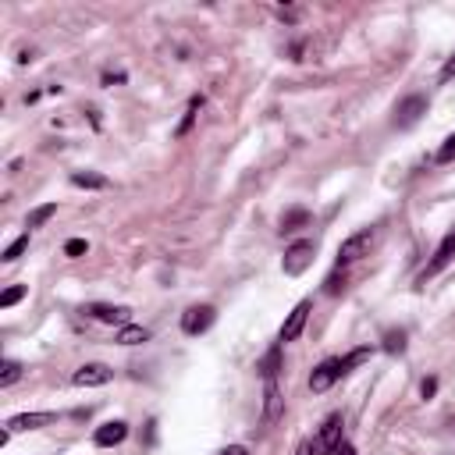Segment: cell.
Here are the masks:
<instances>
[{
	"instance_id": "1",
	"label": "cell",
	"mask_w": 455,
	"mask_h": 455,
	"mask_svg": "<svg viewBox=\"0 0 455 455\" xmlns=\"http://www.w3.org/2000/svg\"><path fill=\"white\" fill-rule=\"evenodd\" d=\"M373 228H363V232H356V235H349L345 242H341V249H338V267L345 271L349 263H356V260H363L366 253H370V246H373Z\"/></svg>"
},
{
	"instance_id": "2",
	"label": "cell",
	"mask_w": 455,
	"mask_h": 455,
	"mask_svg": "<svg viewBox=\"0 0 455 455\" xmlns=\"http://www.w3.org/2000/svg\"><path fill=\"white\" fill-rule=\"evenodd\" d=\"M455 260V232H448L445 239H441V246H438V253H434V260L427 263V267L420 271V285H427L434 274H441L445 267H448V263Z\"/></svg>"
},
{
	"instance_id": "3",
	"label": "cell",
	"mask_w": 455,
	"mask_h": 455,
	"mask_svg": "<svg viewBox=\"0 0 455 455\" xmlns=\"http://www.w3.org/2000/svg\"><path fill=\"white\" fill-rule=\"evenodd\" d=\"M424 114H427V96H420V93L405 96V100L395 107V125H398V128H412L416 121L424 118Z\"/></svg>"
},
{
	"instance_id": "4",
	"label": "cell",
	"mask_w": 455,
	"mask_h": 455,
	"mask_svg": "<svg viewBox=\"0 0 455 455\" xmlns=\"http://www.w3.org/2000/svg\"><path fill=\"white\" fill-rule=\"evenodd\" d=\"M313 263V242H295L288 253H285V260H281V267H285V274L288 278H299L302 271H306Z\"/></svg>"
},
{
	"instance_id": "5",
	"label": "cell",
	"mask_w": 455,
	"mask_h": 455,
	"mask_svg": "<svg viewBox=\"0 0 455 455\" xmlns=\"http://www.w3.org/2000/svg\"><path fill=\"white\" fill-rule=\"evenodd\" d=\"M82 313L93 317V320H100V324H118V327H125V324L132 320V310H128V306H110V302H89Z\"/></svg>"
},
{
	"instance_id": "6",
	"label": "cell",
	"mask_w": 455,
	"mask_h": 455,
	"mask_svg": "<svg viewBox=\"0 0 455 455\" xmlns=\"http://www.w3.org/2000/svg\"><path fill=\"white\" fill-rule=\"evenodd\" d=\"M338 377H345V373H341V359H324V363L310 373V391H313V395H324L327 388H334Z\"/></svg>"
},
{
	"instance_id": "7",
	"label": "cell",
	"mask_w": 455,
	"mask_h": 455,
	"mask_svg": "<svg viewBox=\"0 0 455 455\" xmlns=\"http://www.w3.org/2000/svg\"><path fill=\"white\" fill-rule=\"evenodd\" d=\"M214 306H188L185 313H181V331L185 334H203V331H210V324H214Z\"/></svg>"
},
{
	"instance_id": "8",
	"label": "cell",
	"mask_w": 455,
	"mask_h": 455,
	"mask_svg": "<svg viewBox=\"0 0 455 455\" xmlns=\"http://www.w3.org/2000/svg\"><path fill=\"white\" fill-rule=\"evenodd\" d=\"M114 377V370L107 366V363H86V366H79L75 370V377L71 381L79 385V388H100V385H107Z\"/></svg>"
},
{
	"instance_id": "9",
	"label": "cell",
	"mask_w": 455,
	"mask_h": 455,
	"mask_svg": "<svg viewBox=\"0 0 455 455\" xmlns=\"http://www.w3.org/2000/svg\"><path fill=\"white\" fill-rule=\"evenodd\" d=\"M310 310H313V302L302 299L299 306L288 313V320L281 324V341H295V338L302 334V327H306V320H310Z\"/></svg>"
},
{
	"instance_id": "10",
	"label": "cell",
	"mask_w": 455,
	"mask_h": 455,
	"mask_svg": "<svg viewBox=\"0 0 455 455\" xmlns=\"http://www.w3.org/2000/svg\"><path fill=\"white\" fill-rule=\"evenodd\" d=\"M281 388H278V377L274 381H263V424H278L281 420Z\"/></svg>"
},
{
	"instance_id": "11",
	"label": "cell",
	"mask_w": 455,
	"mask_h": 455,
	"mask_svg": "<svg viewBox=\"0 0 455 455\" xmlns=\"http://www.w3.org/2000/svg\"><path fill=\"white\" fill-rule=\"evenodd\" d=\"M125 438H128V424L125 420H110V424L93 431V445L96 448H114V445H121Z\"/></svg>"
},
{
	"instance_id": "12",
	"label": "cell",
	"mask_w": 455,
	"mask_h": 455,
	"mask_svg": "<svg viewBox=\"0 0 455 455\" xmlns=\"http://www.w3.org/2000/svg\"><path fill=\"white\" fill-rule=\"evenodd\" d=\"M57 420L54 412H18L8 420V431H40V427H50Z\"/></svg>"
},
{
	"instance_id": "13",
	"label": "cell",
	"mask_w": 455,
	"mask_h": 455,
	"mask_svg": "<svg viewBox=\"0 0 455 455\" xmlns=\"http://www.w3.org/2000/svg\"><path fill=\"white\" fill-rule=\"evenodd\" d=\"M341 427H345V420H341V416L334 412V416H327L324 420V427H320V438H317V448L327 455L338 441H341Z\"/></svg>"
},
{
	"instance_id": "14",
	"label": "cell",
	"mask_w": 455,
	"mask_h": 455,
	"mask_svg": "<svg viewBox=\"0 0 455 455\" xmlns=\"http://www.w3.org/2000/svg\"><path fill=\"white\" fill-rule=\"evenodd\" d=\"M310 224V210L306 207H292V210H285L281 214V232L288 235V232H299V228H306Z\"/></svg>"
},
{
	"instance_id": "15",
	"label": "cell",
	"mask_w": 455,
	"mask_h": 455,
	"mask_svg": "<svg viewBox=\"0 0 455 455\" xmlns=\"http://www.w3.org/2000/svg\"><path fill=\"white\" fill-rule=\"evenodd\" d=\"M142 341H149V331L142 324H125L118 331V345H142Z\"/></svg>"
},
{
	"instance_id": "16",
	"label": "cell",
	"mask_w": 455,
	"mask_h": 455,
	"mask_svg": "<svg viewBox=\"0 0 455 455\" xmlns=\"http://www.w3.org/2000/svg\"><path fill=\"white\" fill-rule=\"evenodd\" d=\"M71 185H79V188H107L110 181L96 171H71Z\"/></svg>"
},
{
	"instance_id": "17",
	"label": "cell",
	"mask_w": 455,
	"mask_h": 455,
	"mask_svg": "<svg viewBox=\"0 0 455 455\" xmlns=\"http://www.w3.org/2000/svg\"><path fill=\"white\" fill-rule=\"evenodd\" d=\"M200 107H203V96H193V100H188V110H185V118H181V125H178V139L181 135H188V132H193V121H196V114H200Z\"/></svg>"
},
{
	"instance_id": "18",
	"label": "cell",
	"mask_w": 455,
	"mask_h": 455,
	"mask_svg": "<svg viewBox=\"0 0 455 455\" xmlns=\"http://www.w3.org/2000/svg\"><path fill=\"white\" fill-rule=\"evenodd\" d=\"M57 214V203H43V207H36V210H29V217H25V224L29 228H43L50 217Z\"/></svg>"
},
{
	"instance_id": "19",
	"label": "cell",
	"mask_w": 455,
	"mask_h": 455,
	"mask_svg": "<svg viewBox=\"0 0 455 455\" xmlns=\"http://www.w3.org/2000/svg\"><path fill=\"white\" fill-rule=\"evenodd\" d=\"M278 366H281V349L274 345L267 356H263V363H260V373H263V381H274L278 377Z\"/></svg>"
},
{
	"instance_id": "20",
	"label": "cell",
	"mask_w": 455,
	"mask_h": 455,
	"mask_svg": "<svg viewBox=\"0 0 455 455\" xmlns=\"http://www.w3.org/2000/svg\"><path fill=\"white\" fill-rule=\"evenodd\" d=\"M370 356H373V349H370V345H363V349H352L349 356H341V373H352V370H356L359 363H366Z\"/></svg>"
},
{
	"instance_id": "21",
	"label": "cell",
	"mask_w": 455,
	"mask_h": 455,
	"mask_svg": "<svg viewBox=\"0 0 455 455\" xmlns=\"http://www.w3.org/2000/svg\"><path fill=\"white\" fill-rule=\"evenodd\" d=\"M18 377H22V363L18 359H4V363H0V388H11Z\"/></svg>"
},
{
	"instance_id": "22",
	"label": "cell",
	"mask_w": 455,
	"mask_h": 455,
	"mask_svg": "<svg viewBox=\"0 0 455 455\" xmlns=\"http://www.w3.org/2000/svg\"><path fill=\"white\" fill-rule=\"evenodd\" d=\"M25 249H29V235H22V239H15V242H11V246L4 249V253H0V260H4V263H15V260H18V256H22Z\"/></svg>"
},
{
	"instance_id": "23",
	"label": "cell",
	"mask_w": 455,
	"mask_h": 455,
	"mask_svg": "<svg viewBox=\"0 0 455 455\" xmlns=\"http://www.w3.org/2000/svg\"><path fill=\"white\" fill-rule=\"evenodd\" d=\"M405 349V331H385V352H402Z\"/></svg>"
},
{
	"instance_id": "24",
	"label": "cell",
	"mask_w": 455,
	"mask_h": 455,
	"mask_svg": "<svg viewBox=\"0 0 455 455\" xmlns=\"http://www.w3.org/2000/svg\"><path fill=\"white\" fill-rule=\"evenodd\" d=\"M434 161H438V164H452V161H455V132L441 142V149H438V157H434Z\"/></svg>"
},
{
	"instance_id": "25",
	"label": "cell",
	"mask_w": 455,
	"mask_h": 455,
	"mask_svg": "<svg viewBox=\"0 0 455 455\" xmlns=\"http://www.w3.org/2000/svg\"><path fill=\"white\" fill-rule=\"evenodd\" d=\"M341 288H345V271L338 267V271H334V274H331V278L324 281V292H327V295H338Z\"/></svg>"
},
{
	"instance_id": "26",
	"label": "cell",
	"mask_w": 455,
	"mask_h": 455,
	"mask_svg": "<svg viewBox=\"0 0 455 455\" xmlns=\"http://www.w3.org/2000/svg\"><path fill=\"white\" fill-rule=\"evenodd\" d=\"M89 253V242L86 239H68L64 242V256H86Z\"/></svg>"
},
{
	"instance_id": "27",
	"label": "cell",
	"mask_w": 455,
	"mask_h": 455,
	"mask_svg": "<svg viewBox=\"0 0 455 455\" xmlns=\"http://www.w3.org/2000/svg\"><path fill=\"white\" fill-rule=\"evenodd\" d=\"M22 295H25V285H11L4 295H0V306H4V310H8V306H15V302H18Z\"/></svg>"
},
{
	"instance_id": "28",
	"label": "cell",
	"mask_w": 455,
	"mask_h": 455,
	"mask_svg": "<svg viewBox=\"0 0 455 455\" xmlns=\"http://www.w3.org/2000/svg\"><path fill=\"white\" fill-rule=\"evenodd\" d=\"M278 18H281L285 25H295V22L302 18V8H278Z\"/></svg>"
},
{
	"instance_id": "29",
	"label": "cell",
	"mask_w": 455,
	"mask_h": 455,
	"mask_svg": "<svg viewBox=\"0 0 455 455\" xmlns=\"http://www.w3.org/2000/svg\"><path fill=\"white\" fill-rule=\"evenodd\" d=\"M438 79H441V82H452V79H455V54L445 61V68H441V75H438Z\"/></svg>"
},
{
	"instance_id": "30",
	"label": "cell",
	"mask_w": 455,
	"mask_h": 455,
	"mask_svg": "<svg viewBox=\"0 0 455 455\" xmlns=\"http://www.w3.org/2000/svg\"><path fill=\"white\" fill-rule=\"evenodd\" d=\"M420 395H424V398H434V395H438V377H427V381L420 385Z\"/></svg>"
},
{
	"instance_id": "31",
	"label": "cell",
	"mask_w": 455,
	"mask_h": 455,
	"mask_svg": "<svg viewBox=\"0 0 455 455\" xmlns=\"http://www.w3.org/2000/svg\"><path fill=\"white\" fill-rule=\"evenodd\" d=\"M327 455H356V448H352V445H349L345 438H341V441H338V445H334V448H331Z\"/></svg>"
},
{
	"instance_id": "32",
	"label": "cell",
	"mask_w": 455,
	"mask_h": 455,
	"mask_svg": "<svg viewBox=\"0 0 455 455\" xmlns=\"http://www.w3.org/2000/svg\"><path fill=\"white\" fill-rule=\"evenodd\" d=\"M121 82H125L121 71H103V86H121Z\"/></svg>"
},
{
	"instance_id": "33",
	"label": "cell",
	"mask_w": 455,
	"mask_h": 455,
	"mask_svg": "<svg viewBox=\"0 0 455 455\" xmlns=\"http://www.w3.org/2000/svg\"><path fill=\"white\" fill-rule=\"evenodd\" d=\"M221 455H249V452H246V448H242V445H232V448H224V452H221Z\"/></svg>"
}]
</instances>
